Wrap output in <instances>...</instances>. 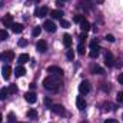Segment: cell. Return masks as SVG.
<instances>
[{
    "label": "cell",
    "instance_id": "6da1fadb",
    "mask_svg": "<svg viewBox=\"0 0 123 123\" xmlns=\"http://www.w3.org/2000/svg\"><path fill=\"white\" fill-rule=\"evenodd\" d=\"M60 85H62L60 77H56V76H52V74L43 80V87L46 90H50V92H57Z\"/></svg>",
    "mask_w": 123,
    "mask_h": 123
},
{
    "label": "cell",
    "instance_id": "7a4b0ae2",
    "mask_svg": "<svg viewBox=\"0 0 123 123\" xmlns=\"http://www.w3.org/2000/svg\"><path fill=\"white\" fill-rule=\"evenodd\" d=\"M47 72L52 74V76H56V77H63V70H62L60 67H57V66H49L47 67Z\"/></svg>",
    "mask_w": 123,
    "mask_h": 123
},
{
    "label": "cell",
    "instance_id": "3957f363",
    "mask_svg": "<svg viewBox=\"0 0 123 123\" xmlns=\"http://www.w3.org/2000/svg\"><path fill=\"white\" fill-rule=\"evenodd\" d=\"M50 110H52L53 113L59 115V116H66V115H67V113H66V109H64L62 105H52Z\"/></svg>",
    "mask_w": 123,
    "mask_h": 123
},
{
    "label": "cell",
    "instance_id": "277c9868",
    "mask_svg": "<svg viewBox=\"0 0 123 123\" xmlns=\"http://www.w3.org/2000/svg\"><path fill=\"white\" fill-rule=\"evenodd\" d=\"M90 83L87 82V80H83L80 85H79V92L82 93V94H87V93L90 92Z\"/></svg>",
    "mask_w": 123,
    "mask_h": 123
},
{
    "label": "cell",
    "instance_id": "5b68a950",
    "mask_svg": "<svg viewBox=\"0 0 123 123\" xmlns=\"http://www.w3.org/2000/svg\"><path fill=\"white\" fill-rule=\"evenodd\" d=\"M43 27H44V30L49 31V33H55V31L57 30V27H56V25L52 22V20H46L44 23H43Z\"/></svg>",
    "mask_w": 123,
    "mask_h": 123
},
{
    "label": "cell",
    "instance_id": "8992f818",
    "mask_svg": "<svg viewBox=\"0 0 123 123\" xmlns=\"http://www.w3.org/2000/svg\"><path fill=\"white\" fill-rule=\"evenodd\" d=\"M115 57H113V55L110 53V52H106V55H105V63H106V66L107 67H113L116 63H115Z\"/></svg>",
    "mask_w": 123,
    "mask_h": 123
},
{
    "label": "cell",
    "instance_id": "52a82bcc",
    "mask_svg": "<svg viewBox=\"0 0 123 123\" xmlns=\"http://www.w3.org/2000/svg\"><path fill=\"white\" fill-rule=\"evenodd\" d=\"M36 49L39 53H46L47 52V42L46 40H39L36 44Z\"/></svg>",
    "mask_w": 123,
    "mask_h": 123
},
{
    "label": "cell",
    "instance_id": "ba28073f",
    "mask_svg": "<svg viewBox=\"0 0 123 123\" xmlns=\"http://www.w3.org/2000/svg\"><path fill=\"white\" fill-rule=\"evenodd\" d=\"M1 23H3L4 27H12V25H13V16L12 14H6L1 19Z\"/></svg>",
    "mask_w": 123,
    "mask_h": 123
},
{
    "label": "cell",
    "instance_id": "9c48e42d",
    "mask_svg": "<svg viewBox=\"0 0 123 123\" xmlns=\"http://www.w3.org/2000/svg\"><path fill=\"white\" fill-rule=\"evenodd\" d=\"M1 74H3V77H4L6 80H9L10 76H12V67H10L9 64H4L3 69H1Z\"/></svg>",
    "mask_w": 123,
    "mask_h": 123
},
{
    "label": "cell",
    "instance_id": "30bf717a",
    "mask_svg": "<svg viewBox=\"0 0 123 123\" xmlns=\"http://www.w3.org/2000/svg\"><path fill=\"white\" fill-rule=\"evenodd\" d=\"M1 59L4 62H12L14 59V52H13V50H6V52L1 55Z\"/></svg>",
    "mask_w": 123,
    "mask_h": 123
},
{
    "label": "cell",
    "instance_id": "8fae6325",
    "mask_svg": "<svg viewBox=\"0 0 123 123\" xmlns=\"http://www.w3.org/2000/svg\"><path fill=\"white\" fill-rule=\"evenodd\" d=\"M47 14H49V9L46 6H43V7H40V9H37L34 12V16H37V17H44Z\"/></svg>",
    "mask_w": 123,
    "mask_h": 123
},
{
    "label": "cell",
    "instance_id": "7c38bea8",
    "mask_svg": "<svg viewBox=\"0 0 123 123\" xmlns=\"http://www.w3.org/2000/svg\"><path fill=\"white\" fill-rule=\"evenodd\" d=\"M76 106H77L79 110H85L86 109V102H85L83 96H77L76 97Z\"/></svg>",
    "mask_w": 123,
    "mask_h": 123
},
{
    "label": "cell",
    "instance_id": "4fadbf2b",
    "mask_svg": "<svg viewBox=\"0 0 123 123\" xmlns=\"http://www.w3.org/2000/svg\"><path fill=\"white\" fill-rule=\"evenodd\" d=\"M25 99H26L27 103H36V100H37L36 93H33V92H27L26 94H25Z\"/></svg>",
    "mask_w": 123,
    "mask_h": 123
},
{
    "label": "cell",
    "instance_id": "5bb4252c",
    "mask_svg": "<svg viewBox=\"0 0 123 123\" xmlns=\"http://www.w3.org/2000/svg\"><path fill=\"white\" fill-rule=\"evenodd\" d=\"M29 60H30V56H29L27 53L20 55V56H19V59H17V62H19V64H20V66H22V64H25V63H27Z\"/></svg>",
    "mask_w": 123,
    "mask_h": 123
},
{
    "label": "cell",
    "instance_id": "9a60e30c",
    "mask_svg": "<svg viewBox=\"0 0 123 123\" xmlns=\"http://www.w3.org/2000/svg\"><path fill=\"white\" fill-rule=\"evenodd\" d=\"M63 44H64L67 49L72 46V36H70V34H67V33H66V34L63 36Z\"/></svg>",
    "mask_w": 123,
    "mask_h": 123
},
{
    "label": "cell",
    "instance_id": "2e32d148",
    "mask_svg": "<svg viewBox=\"0 0 123 123\" xmlns=\"http://www.w3.org/2000/svg\"><path fill=\"white\" fill-rule=\"evenodd\" d=\"M80 27H82V30L86 33V31L90 30V27H92V26H90V23H89L86 19H83V20H82V23H80Z\"/></svg>",
    "mask_w": 123,
    "mask_h": 123
},
{
    "label": "cell",
    "instance_id": "e0dca14e",
    "mask_svg": "<svg viewBox=\"0 0 123 123\" xmlns=\"http://www.w3.org/2000/svg\"><path fill=\"white\" fill-rule=\"evenodd\" d=\"M25 73H26V70H25L23 66H17V67L14 69V74H16V77H22Z\"/></svg>",
    "mask_w": 123,
    "mask_h": 123
},
{
    "label": "cell",
    "instance_id": "ac0fdd59",
    "mask_svg": "<svg viewBox=\"0 0 123 123\" xmlns=\"http://www.w3.org/2000/svg\"><path fill=\"white\" fill-rule=\"evenodd\" d=\"M92 73H94V74H105V69L96 64V66H92Z\"/></svg>",
    "mask_w": 123,
    "mask_h": 123
},
{
    "label": "cell",
    "instance_id": "d6986e66",
    "mask_svg": "<svg viewBox=\"0 0 123 123\" xmlns=\"http://www.w3.org/2000/svg\"><path fill=\"white\" fill-rule=\"evenodd\" d=\"M50 16H52V19H60L62 20L63 12H62V10H52V12H50Z\"/></svg>",
    "mask_w": 123,
    "mask_h": 123
},
{
    "label": "cell",
    "instance_id": "ffe728a7",
    "mask_svg": "<svg viewBox=\"0 0 123 123\" xmlns=\"http://www.w3.org/2000/svg\"><path fill=\"white\" fill-rule=\"evenodd\" d=\"M12 30L14 31V33H22V31H23V25H20V23H13V25H12Z\"/></svg>",
    "mask_w": 123,
    "mask_h": 123
},
{
    "label": "cell",
    "instance_id": "44dd1931",
    "mask_svg": "<svg viewBox=\"0 0 123 123\" xmlns=\"http://www.w3.org/2000/svg\"><path fill=\"white\" fill-rule=\"evenodd\" d=\"M9 96V89L7 87H1L0 89V100H4Z\"/></svg>",
    "mask_w": 123,
    "mask_h": 123
},
{
    "label": "cell",
    "instance_id": "7402d4cb",
    "mask_svg": "<svg viewBox=\"0 0 123 123\" xmlns=\"http://www.w3.org/2000/svg\"><path fill=\"white\" fill-rule=\"evenodd\" d=\"M40 33H42V27H40V26H36V27H33V30H31L33 37H37Z\"/></svg>",
    "mask_w": 123,
    "mask_h": 123
},
{
    "label": "cell",
    "instance_id": "603a6c76",
    "mask_svg": "<svg viewBox=\"0 0 123 123\" xmlns=\"http://www.w3.org/2000/svg\"><path fill=\"white\" fill-rule=\"evenodd\" d=\"M99 53H100V49H90V53H89V56L94 59V57H97L99 56Z\"/></svg>",
    "mask_w": 123,
    "mask_h": 123
},
{
    "label": "cell",
    "instance_id": "cb8c5ba5",
    "mask_svg": "<svg viewBox=\"0 0 123 123\" xmlns=\"http://www.w3.org/2000/svg\"><path fill=\"white\" fill-rule=\"evenodd\" d=\"M27 117L36 119V117H37V112H36L34 109H30V110H27Z\"/></svg>",
    "mask_w": 123,
    "mask_h": 123
},
{
    "label": "cell",
    "instance_id": "d4e9b609",
    "mask_svg": "<svg viewBox=\"0 0 123 123\" xmlns=\"http://www.w3.org/2000/svg\"><path fill=\"white\" fill-rule=\"evenodd\" d=\"M66 57H67V59H69L70 62H73V59H74V52L69 49V50L66 52Z\"/></svg>",
    "mask_w": 123,
    "mask_h": 123
},
{
    "label": "cell",
    "instance_id": "484cf974",
    "mask_svg": "<svg viewBox=\"0 0 123 123\" xmlns=\"http://www.w3.org/2000/svg\"><path fill=\"white\" fill-rule=\"evenodd\" d=\"M9 39V33L6 30H0V40H7Z\"/></svg>",
    "mask_w": 123,
    "mask_h": 123
},
{
    "label": "cell",
    "instance_id": "4316f807",
    "mask_svg": "<svg viewBox=\"0 0 123 123\" xmlns=\"http://www.w3.org/2000/svg\"><path fill=\"white\" fill-rule=\"evenodd\" d=\"M7 89H9V94H13V93L17 92V86H16V85H10Z\"/></svg>",
    "mask_w": 123,
    "mask_h": 123
},
{
    "label": "cell",
    "instance_id": "83f0119b",
    "mask_svg": "<svg viewBox=\"0 0 123 123\" xmlns=\"http://www.w3.org/2000/svg\"><path fill=\"white\" fill-rule=\"evenodd\" d=\"M77 53H79V55H85V44H83V43H79V46H77Z\"/></svg>",
    "mask_w": 123,
    "mask_h": 123
},
{
    "label": "cell",
    "instance_id": "f1b7e54d",
    "mask_svg": "<svg viewBox=\"0 0 123 123\" xmlns=\"http://www.w3.org/2000/svg\"><path fill=\"white\" fill-rule=\"evenodd\" d=\"M83 19H85L83 16L77 14V16H74V17H73V22H74V23H82V20H83Z\"/></svg>",
    "mask_w": 123,
    "mask_h": 123
},
{
    "label": "cell",
    "instance_id": "f546056e",
    "mask_svg": "<svg viewBox=\"0 0 123 123\" xmlns=\"http://www.w3.org/2000/svg\"><path fill=\"white\" fill-rule=\"evenodd\" d=\"M116 99H117V103H120V105H123V92H119V93H117Z\"/></svg>",
    "mask_w": 123,
    "mask_h": 123
},
{
    "label": "cell",
    "instance_id": "4dcf8cb0",
    "mask_svg": "<svg viewBox=\"0 0 123 123\" xmlns=\"http://www.w3.org/2000/svg\"><path fill=\"white\" fill-rule=\"evenodd\" d=\"M17 44H19L20 47H25V46H27V40H26V39H20Z\"/></svg>",
    "mask_w": 123,
    "mask_h": 123
},
{
    "label": "cell",
    "instance_id": "1f68e13d",
    "mask_svg": "<svg viewBox=\"0 0 123 123\" xmlns=\"http://www.w3.org/2000/svg\"><path fill=\"white\" fill-rule=\"evenodd\" d=\"M105 39H106L107 42H110V43H113V42H115V36H113V34H106V37H105Z\"/></svg>",
    "mask_w": 123,
    "mask_h": 123
},
{
    "label": "cell",
    "instance_id": "d6a6232c",
    "mask_svg": "<svg viewBox=\"0 0 123 123\" xmlns=\"http://www.w3.org/2000/svg\"><path fill=\"white\" fill-rule=\"evenodd\" d=\"M60 26H62V27H69V26H70V23H69L67 20H63V19H62V20H60Z\"/></svg>",
    "mask_w": 123,
    "mask_h": 123
},
{
    "label": "cell",
    "instance_id": "836d02e7",
    "mask_svg": "<svg viewBox=\"0 0 123 123\" xmlns=\"http://www.w3.org/2000/svg\"><path fill=\"white\" fill-rule=\"evenodd\" d=\"M90 49H100L96 40H93V42H90Z\"/></svg>",
    "mask_w": 123,
    "mask_h": 123
},
{
    "label": "cell",
    "instance_id": "e575fe53",
    "mask_svg": "<svg viewBox=\"0 0 123 123\" xmlns=\"http://www.w3.org/2000/svg\"><path fill=\"white\" fill-rule=\"evenodd\" d=\"M79 39H80V43H83L86 39H87V36H86V33H82L80 36H79Z\"/></svg>",
    "mask_w": 123,
    "mask_h": 123
},
{
    "label": "cell",
    "instance_id": "d590c367",
    "mask_svg": "<svg viewBox=\"0 0 123 123\" xmlns=\"http://www.w3.org/2000/svg\"><path fill=\"white\" fill-rule=\"evenodd\" d=\"M9 122L10 123L14 122V115H13V113H9Z\"/></svg>",
    "mask_w": 123,
    "mask_h": 123
},
{
    "label": "cell",
    "instance_id": "8d00e7d4",
    "mask_svg": "<svg viewBox=\"0 0 123 123\" xmlns=\"http://www.w3.org/2000/svg\"><path fill=\"white\" fill-rule=\"evenodd\" d=\"M117 82H119L120 85H123V73H120V74H119V77H117Z\"/></svg>",
    "mask_w": 123,
    "mask_h": 123
},
{
    "label": "cell",
    "instance_id": "74e56055",
    "mask_svg": "<svg viewBox=\"0 0 123 123\" xmlns=\"http://www.w3.org/2000/svg\"><path fill=\"white\" fill-rule=\"evenodd\" d=\"M105 123H117V120H115V119H106Z\"/></svg>",
    "mask_w": 123,
    "mask_h": 123
},
{
    "label": "cell",
    "instance_id": "f35d334b",
    "mask_svg": "<svg viewBox=\"0 0 123 123\" xmlns=\"http://www.w3.org/2000/svg\"><path fill=\"white\" fill-rule=\"evenodd\" d=\"M92 1H93V3H96V4H102L105 0H92Z\"/></svg>",
    "mask_w": 123,
    "mask_h": 123
},
{
    "label": "cell",
    "instance_id": "ab89813d",
    "mask_svg": "<svg viewBox=\"0 0 123 123\" xmlns=\"http://www.w3.org/2000/svg\"><path fill=\"white\" fill-rule=\"evenodd\" d=\"M1 120H3V115L0 113V123H1Z\"/></svg>",
    "mask_w": 123,
    "mask_h": 123
},
{
    "label": "cell",
    "instance_id": "60d3db41",
    "mask_svg": "<svg viewBox=\"0 0 123 123\" xmlns=\"http://www.w3.org/2000/svg\"><path fill=\"white\" fill-rule=\"evenodd\" d=\"M60 1H66V0H60Z\"/></svg>",
    "mask_w": 123,
    "mask_h": 123
},
{
    "label": "cell",
    "instance_id": "b9f144b4",
    "mask_svg": "<svg viewBox=\"0 0 123 123\" xmlns=\"http://www.w3.org/2000/svg\"><path fill=\"white\" fill-rule=\"evenodd\" d=\"M20 123H26V122H20Z\"/></svg>",
    "mask_w": 123,
    "mask_h": 123
},
{
    "label": "cell",
    "instance_id": "7bdbcfd3",
    "mask_svg": "<svg viewBox=\"0 0 123 123\" xmlns=\"http://www.w3.org/2000/svg\"><path fill=\"white\" fill-rule=\"evenodd\" d=\"M36 1H37V0H36Z\"/></svg>",
    "mask_w": 123,
    "mask_h": 123
},
{
    "label": "cell",
    "instance_id": "ee69618b",
    "mask_svg": "<svg viewBox=\"0 0 123 123\" xmlns=\"http://www.w3.org/2000/svg\"><path fill=\"white\" fill-rule=\"evenodd\" d=\"M0 57H1V56H0Z\"/></svg>",
    "mask_w": 123,
    "mask_h": 123
}]
</instances>
